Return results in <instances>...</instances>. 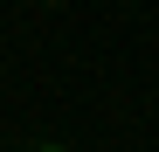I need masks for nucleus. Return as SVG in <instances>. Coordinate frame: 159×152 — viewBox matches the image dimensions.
<instances>
[{
  "instance_id": "nucleus-1",
  "label": "nucleus",
  "mask_w": 159,
  "mask_h": 152,
  "mask_svg": "<svg viewBox=\"0 0 159 152\" xmlns=\"http://www.w3.org/2000/svg\"><path fill=\"white\" fill-rule=\"evenodd\" d=\"M42 152H62V145H42Z\"/></svg>"
}]
</instances>
